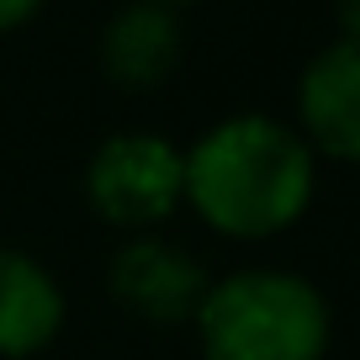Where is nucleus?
<instances>
[{
	"instance_id": "obj_1",
	"label": "nucleus",
	"mask_w": 360,
	"mask_h": 360,
	"mask_svg": "<svg viewBox=\"0 0 360 360\" xmlns=\"http://www.w3.org/2000/svg\"><path fill=\"white\" fill-rule=\"evenodd\" d=\"M186 154V207L233 244L292 233L318 196V159L292 122L270 112L217 117Z\"/></svg>"
},
{
	"instance_id": "obj_2",
	"label": "nucleus",
	"mask_w": 360,
	"mask_h": 360,
	"mask_svg": "<svg viewBox=\"0 0 360 360\" xmlns=\"http://www.w3.org/2000/svg\"><path fill=\"white\" fill-rule=\"evenodd\" d=\"M191 328L202 360H323L334 307L302 270L244 265L207 281Z\"/></svg>"
},
{
	"instance_id": "obj_3",
	"label": "nucleus",
	"mask_w": 360,
	"mask_h": 360,
	"mask_svg": "<svg viewBox=\"0 0 360 360\" xmlns=\"http://www.w3.org/2000/svg\"><path fill=\"white\" fill-rule=\"evenodd\" d=\"M85 202L101 223L154 233L186 207V154L165 133H112L85 159Z\"/></svg>"
},
{
	"instance_id": "obj_4",
	"label": "nucleus",
	"mask_w": 360,
	"mask_h": 360,
	"mask_svg": "<svg viewBox=\"0 0 360 360\" xmlns=\"http://www.w3.org/2000/svg\"><path fill=\"white\" fill-rule=\"evenodd\" d=\"M207 276L202 259L186 255L180 244L159 233H133L112 249L106 259V292H112L117 307H127L133 318L143 323H191L196 307H202L207 292Z\"/></svg>"
},
{
	"instance_id": "obj_5",
	"label": "nucleus",
	"mask_w": 360,
	"mask_h": 360,
	"mask_svg": "<svg viewBox=\"0 0 360 360\" xmlns=\"http://www.w3.org/2000/svg\"><path fill=\"white\" fill-rule=\"evenodd\" d=\"M292 127L313 159L360 165V43L334 37L302 64Z\"/></svg>"
},
{
	"instance_id": "obj_6",
	"label": "nucleus",
	"mask_w": 360,
	"mask_h": 360,
	"mask_svg": "<svg viewBox=\"0 0 360 360\" xmlns=\"http://www.w3.org/2000/svg\"><path fill=\"white\" fill-rule=\"evenodd\" d=\"M186 53V32H180V11L159 6V0H127L106 16L101 37H96V64L117 90H159L180 69Z\"/></svg>"
},
{
	"instance_id": "obj_7",
	"label": "nucleus",
	"mask_w": 360,
	"mask_h": 360,
	"mask_svg": "<svg viewBox=\"0 0 360 360\" xmlns=\"http://www.w3.org/2000/svg\"><path fill=\"white\" fill-rule=\"evenodd\" d=\"M69 297L27 249L0 244V360H32L64 334Z\"/></svg>"
},
{
	"instance_id": "obj_8",
	"label": "nucleus",
	"mask_w": 360,
	"mask_h": 360,
	"mask_svg": "<svg viewBox=\"0 0 360 360\" xmlns=\"http://www.w3.org/2000/svg\"><path fill=\"white\" fill-rule=\"evenodd\" d=\"M48 0H0V32H16V27H27L37 11H43Z\"/></svg>"
},
{
	"instance_id": "obj_9",
	"label": "nucleus",
	"mask_w": 360,
	"mask_h": 360,
	"mask_svg": "<svg viewBox=\"0 0 360 360\" xmlns=\"http://www.w3.org/2000/svg\"><path fill=\"white\" fill-rule=\"evenodd\" d=\"M334 22L345 43H360V0H334Z\"/></svg>"
},
{
	"instance_id": "obj_10",
	"label": "nucleus",
	"mask_w": 360,
	"mask_h": 360,
	"mask_svg": "<svg viewBox=\"0 0 360 360\" xmlns=\"http://www.w3.org/2000/svg\"><path fill=\"white\" fill-rule=\"evenodd\" d=\"M159 6H169V11H180V6H196V0H159Z\"/></svg>"
}]
</instances>
